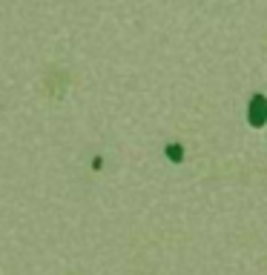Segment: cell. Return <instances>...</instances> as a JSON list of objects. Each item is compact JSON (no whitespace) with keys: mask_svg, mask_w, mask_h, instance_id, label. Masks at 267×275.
<instances>
[{"mask_svg":"<svg viewBox=\"0 0 267 275\" xmlns=\"http://www.w3.org/2000/svg\"><path fill=\"white\" fill-rule=\"evenodd\" d=\"M164 158H167L169 163H184V158H187V149H184V144H178V141H172V144L164 146Z\"/></svg>","mask_w":267,"mask_h":275,"instance_id":"cell-2","label":"cell"},{"mask_svg":"<svg viewBox=\"0 0 267 275\" xmlns=\"http://www.w3.org/2000/svg\"><path fill=\"white\" fill-rule=\"evenodd\" d=\"M247 123H250L253 129H262L267 123V95L256 92L250 97V103H247Z\"/></svg>","mask_w":267,"mask_h":275,"instance_id":"cell-1","label":"cell"}]
</instances>
